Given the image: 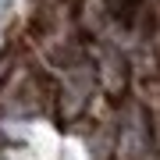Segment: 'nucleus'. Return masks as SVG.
<instances>
[{"instance_id":"nucleus-1","label":"nucleus","mask_w":160,"mask_h":160,"mask_svg":"<svg viewBox=\"0 0 160 160\" xmlns=\"http://www.w3.org/2000/svg\"><path fill=\"white\" fill-rule=\"evenodd\" d=\"M142 4H146V0H121L114 14L121 18V25H135V18H139V11H142Z\"/></svg>"}]
</instances>
